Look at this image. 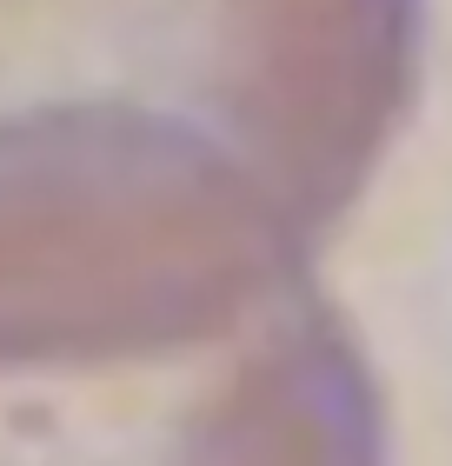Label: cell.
Instances as JSON below:
<instances>
[{
	"label": "cell",
	"instance_id": "6da1fadb",
	"mask_svg": "<svg viewBox=\"0 0 452 466\" xmlns=\"http://www.w3.org/2000/svg\"><path fill=\"white\" fill-rule=\"evenodd\" d=\"M426 0H0V367L166 353L313 287Z\"/></svg>",
	"mask_w": 452,
	"mask_h": 466
},
{
	"label": "cell",
	"instance_id": "7a4b0ae2",
	"mask_svg": "<svg viewBox=\"0 0 452 466\" xmlns=\"http://www.w3.org/2000/svg\"><path fill=\"white\" fill-rule=\"evenodd\" d=\"M0 466H393L347 320L299 287L166 353L0 367Z\"/></svg>",
	"mask_w": 452,
	"mask_h": 466
}]
</instances>
